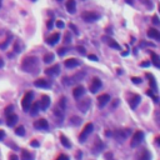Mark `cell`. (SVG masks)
Listing matches in <instances>:
<instances>
[{
  "label": "cell",
  "mask_w": 160,
  "mask_h": 160,
  "mask_svg": "<svg viewBox=\"0 0 160 160\" xmlns=\"http://www.w3.org/2000/svg\"><path fill=\"white\" fill-rule=\"evenodd\" d=\"M36 65H38V59H36L35 56H28L25 58V59L23 60V70L26 71V73H30L34 68H36Z\"/></svg>",
  "instance_id": "cell-1"
},
{
  "label": "cell",
  "mask_w": 160,
  "mask_h": 160,
  "mask_svg": "<svg viewBox=\"0 0 160 160\" xmlns=\"http://www.w3.org/2000/svg\"><path fill=\"white\" fill-rule=\"evenodd\" d=\"M33 98H34V93L33 91H28L25 95H24L23 100H21V106L24 109V111H29L30 106L33 104Z\"/></svg>",
  "instance_id": "cell-2"
},
{
  "label": "cell",
  "mask_w": 160,
  "mask_h": 160,
  "mask_svg": "<svg viewBox=\"0 0 160 160\" xmlns=\"http://www.w3.org/2000/svg\"><path fill=\"white\" fill-rule=\"evenodd\" d=\"M81 18L86 23H94L100 19V14L99 13H95V11H84L81 14Z\"/></svg>",
  "instance_id": "cell-3"
},
{
  "label": "cell",
  "mask_w": 160,
  "mask_h": 160,
  "mask_svg": "<svg viewBox=\"0 0 160 160\" xmlns=\"http://www.w3.org/2000/svg\"><path fill=\"white\" fill-rule=\"evenodd\" d=\"M130 134H131V130L130 129H120V130H116L114 133V138H115V140H118V141H124L125 139H128L129 137H130Z\"/></svg>",
  "instance_id": "cell-4"
},
{
  "label": "cell",
  "mask_w": 160,
  "mask_h": 160,
  "mask_svg": "<svg viewBox=\"0 0 160 160\" xmlns=\"http://www.w3.org/2000/svg\"><path fill=\"white\" fill-rule=\"evenodd\" d=\"M93 129H94V125L91 124V123H89V124L85 125L84 129H83V130H81V133H80V135H79V141H80V143H84L85 140H86V138L91 134Z\"/></svg>",
  "instance_id": "cell-5"
},
{
  "label": "cell",
  "mask_w": 160,
  "mask_h": 160,
  "mask_svg": "<svg viewBox=\"0 0 160 160\" xmlns=\"http://www.w3.org/2000/svg\"><path fill=\"white\" fill-rule=\"evenodd\" d=\"M143 140H144V133L140 131V130L135 131L134 135H133V138H131L130 146H131V148H135V146H138Z\"/></svg>",
  "instance_id": "cell-6"
},
{
  "label": "cell",
  "mask_w": 160,
  "mask_h": 160,
  "mask_svg": "<svg viewBox=\"0 0 160 160\" xmlns=\"http://www.w3.org/2000/svg\"><path fill=\"white\" fill-rule=\"evenodd\" d=\"M101 85H103V83H101V80L99 79V78H94V79L91 80L90 85H89V89H90L91 93L95 94V93H98V91L100 90Z\"/></svg>",
  "instance_id": "cell-7"
},
{
  "label": "cell",
  "mask_w": 160,
  "mask_h": 160,
  "mask_svg": "<svg viewBox=\"0 0 160 160\" xmlns=\"http://www.w3.org/2000/svg\"><path fill=\"white\" fill-rule=\"evenodd\" d=\"M34 128L38 129V130H46L49 128V123H48L46 119H39L34 123Z\"/></svg>",
  "instance_id": "cell-8"
},
{
  "label": "cell",
  "mask_w": 160,
  "mask_h": 160,
  "mask_svg": "<svg viewBox=\"0 0 160 160\" xmlns=\"http://www.w3.org/2000/svg\"><path fill=\"white\" fill-rule=\"evenodd\" d=\"M50 98L48 96V95H43L42 96V99H40V101H39V108L42 109L43 111H45V110H48V108L50 106Z\"/></svg>",
  "instance_id": "cell-9"
},
{
  "label": "cell",
  "mask_w": 160,
  "mask_h": 160,
  "mask_svg": "<svg viewBox=\"0 0 160 160\" xmlns=\"http://www.w3.org/2000/svg\"><path fill=\"white\" fill-rule=\"evenodd\" d=\"M90 106H91V100L90 99H84V100H80L79 103H78V108H79L83 113H86V111L90 109Z\"/></svg>",
  "instance_id": "cell-10"
},
{
  "label": "cell",
  "mask_w": 160,
  "mask_h": 160,
  "mask_svg": "<svg viewBox=\"0 0 160 160\" xmlns=\"http://www.w3.org/2000/svg\"><path fill=\"white\" fill-rule=\"evenodd\" d=\"M64 65H65L68 69H73V68H76V66L80 65V60H78L76 58H70V59L65 60Z\"/></svg>",
  "instance_id": "cell-11"
},
{
  "label": "cell",
  "mask_w": 160,
  "mask_h": 160,
  "mask_svg": "<svg viewBox=\"0 0 160 160\" xmlns=\"http://www.w3.org/2000/svg\"><path fill=\"white\" fill-rule=\"evenodd\" d=\"M59 73H60V65L59 64H55L54 66H50V68H48V69H45V74L46 75H50V76H55Z\"/></svg>",
  "instance_id": "cell-12"
},
{
  "label": "cell",
  "mask_w": 160,
  "mask_h": 160,
  "mask_svg": "<svg viewBox=\"0 0 160 160\" xmlns=\"http://www.w3.org/2000/svg\"><path fill=\"white\" fill-rule=\"evenodd\" d=\"M34 85H35L36 88H43V89H49V88L52 86V84H50L46 79H36L34 81Z\"/></svg>",
  "instance_id": "cell-13"
},
{
  "label": "cell",
  "mask_w": 160,
  "mask_h": 160,
  "mask_svg": "<svg viewBox=\"0 0 160 160\" xmlns=\"http://www.w3.org/2000/svg\"><path fill=\"white\" fill-rule=\"evenodd\" d=\"M84 94H85V88L83 85H79V86H76L75 89L73 90V95L75 99H81V98L84 96Z\"/></svg>",
  "instance_id": "cell-14"
},
{
  "label": "cell",
  "mask_w": 160,
  "mask_h": 160,
  "mask_svg": "<svg viewBox=\"0 0 160 160\" xmlns=\"http://www.w3.org/2000/svg\"><path fill=\"white\" fill-rule=\"evenodd\" d=\"M140 101H141L140 95H133L130 99H129V105H130L131 109H137V106L140 104Z\"/></svg>",
  "instance_id": "cell-15"
},
{
  "label": "cell",
  "mask_w": 160,
  "mask_h": 160,
  "mask_svg": "<svg viewBox=\"0 0 160 160\" xmlns=\"http://www.w3.org/2000/svg\"><path fill=\"white\" fill-rule=\"evenodd\" d=\"M109 101H110V95L109 94H103V95H100V96L98 98V104H99L100 108L105 106Z\"/></svg>",
  "instance_id": "cell-16"
},
{
  "label": "cell",
  "mask_w": 160,
  "mask_h": 160,
  "mask_svg": "<svg viewBox=\"0 0 160 160\" xmlns=\"http://www.w3.org/2000/svg\"><path fill=\"white\" fill-rule=\"evenodd\" d=\"M60 40V34L59 33H54L53 35H50L49 38H48L46 43L49 44V45H55V44Z\"/></svg>",
  "instance_id": "cell-17"
},
{
  "label": "cell",
  "mask_w": 160,
  "mask_h": 160,
  "mask_svg": "<svg viewBox=\"0 0 160 160\" xmlns=\"http://www.w3.org/2000/svg\"><path fill=\"white\" fill-rule=\"evenodd\" d=\"M66 10L70 13V14H74V13L76 11V3H75V0H68Z\"/></svg>",
  "instance_id": "cell-18"
},
{
  "label": "cell",
  "mask_w": 160,
  "mask_h": 160,
  "mask_svg": "<svg viewBox=\"0 0 160 160\" xmlns=\"http://www.w3.org/2000/svg\"><path fill=\"white\" fill-rule=\"evenodd\" d=\"M148 36H149V38L155 39V40H159V39H160V33H159L158 29L150 28V29L148 30Z\"/></svg>",
  "instance_id": "cell-19"
},
{
  "label": "cell",
  "mask_w": 160,
  "mask_h": 160,
  "mask_svg": "<svg viewBox=\"0 0 160 160\" xmlns=\"http://www.w3.org/2000/svg\"><path fill=\"white\" fill-rule=\"evenodd\" d=\"M18 115H15V114H10L8 115V119H6V124L9 125V127H14V125L18 123Z\"/></svg>",
  "instance_id": "cell-20"
},
{
  "label": "cell",
  "mask_w": 160,
  "mask_h": 160,
  "mask_svg": "<svg viewBox=\"0 0 160 160\" xmlns=\"http://www.w3.org/2000/svg\"><path fill=\"white\" fill-rule=\"evenodd\" d=\"M94 153H99V151H101L104 149V143L101 141V140H99V139H96L95 140V145H94Z\"/></svg>",
  "instance_id": "cell-21"
},
{
  "label": "cell",
  "mask_w": 160,
  "mask_h": 160,
  "mask_svg": "<svg viewBox=\"0 0 160 160\" xmlns=\"http://www.w3.org/2000/svg\"><path fill=\"white\" fill-rule=\"evenodd\" d=\"M60 141H61V144L65 146V148H68V149H70V148H71V143L69 141V139H68V138L65 137V135H63V134L60 135Z\"/></svg>",
  "instance_id": "cell-22"
},
{
  "label": "cell",
  "mask_w": 160,
  "mask_h": 160,
  "mask_svg": "<svg viewBox=\"0 0 160 160\" xmlns=\"http://www.w3.org/2000/svg\"><path fill=\"white\" fill-rule=\"evenodd\" d=\"M139 160H151L150 153L146 150V149H144V150H143V153L140 154V156H139Z\"/></svg>",
  "instance_id": "cell-23"
},
{
  "label": "cell",
  "mask_w": 160,
  "mask_h": 160,
  "mask_svg": "<svg viewBox=\"0 0 160 160\" xmlns=\"http://www.w3.org/2000/svg\"><path fill=\"white\" fill-rule=\"evenodd\" d=\"M54 54L53 53H48V54H45L44 55V58H43V60H44V63L45 64H49V63H53L54 61Z\"/></svg>",
  "instance_id": "cell-24"
},
{
  "label": "cell",
  "mask_w": 160,
  "mask_h": 160,
  "mask_svg": "<svg viewBox=\"0 0 160 160\" xmlns=\"http://www.w3.org/2000/svg\"><path fill=\"white\" fill-rule=\"evenodd\" d=\"M104 39H106V38H104ZM106 40H108V45L110 48H114V49H116V50H120V45H119L114 39L110 38V39H106Z\"/></svg>",
  "instance_id": "cell-25"
},
{
  "label": "cell",
  "mask_w": 160,
  "mask_h": 160,
  "mask_svg": "<svg viewBox=\"0 0 160 160\" xmlns=\"http://www.w3.org/2000/svg\"><path fill=\"white\" fill-rule=\"evenodd\" d=\"M30 113H31V115H36L38 114V111L40 110V108H39V103H34L31 104V106H30Z\"/></svg>",
  "instance_id": "cell-26"
},
{
  "label": "cell",
  "mask_w": 160,
  "mask_h": 160,
  "mask_svg": "<svg viewBox=\"0 0 160 160\" xmlns=\"http://www.w3.org/2000/svg\"><path fill=\"white\" fill-rule=\"evenodd\" d=\"M150 55H151V59H153V64H154V65L156 66V68H159L160 66V63H159V56L156 55L155 53H150Z\"/></svg>",
  "instance_id": "cell-27"
},
{
  "label": "cell",
  "mask_w": 160,
  "mask_h": 160,
  "mask_svg": "<svg viewBox=\"0 0 160 160\" xmlns=\"http://www.w3.org/2000/svg\"><path fill=\"white\" fill-rule=\"evenodd\" d=\"M21 160H31V155H30L29 151L26 150H21Z\"/></svg>",
  "instance_id": "cell-28"
},
{
  "label": "cell",
  "mask_w": 160,
  "mask_h": 160,
  "mask_svg": "<svg viewBox=\"0 0 160 160\" xmlns=\"http://www.w3.org/2000/svg\"><path fill=\"white\" fill-rule=\"evenodd\" d=\"M15 134L19 135V137H23L24 134H25V128L23 127V125H20V127H18L15 129Z\"/></svg>",
  "instance_id": "cell-29"
},
{
  "label": "cell",
  "mask_w": 160,
  "mask_h": 160,
  "mask_svg": "<svg viewBox=\"0 0 160 160\" xmlns=\"http://www.w3.org/2000/svg\"><path fill=\"white\" fill-rule=\"evenodd\" d=\"M146 76L150 79V84H151V88H153V90H156V83H155V79H154V76L151 75V74H146Z\"/></svg>",
  "instance_id": "cell-30"
},
{
  "label": "cell",
  "mask_w": 160,
  "mask_h": 160,
  "mask_svg": "<svg viewBox=\"0 0 160 160\" xmlns=\"http://www.w3.org/2000/svg\"><path fill=\"white\" fill-rule=\"evenodd\" d=\"M80 123H81V119L78 116H73L70 119V124H73V125H79Z\"/></svg>",
  "instance_id": "cell-31"
},
{
  "label": "cell",
  "mask_w": 160,
  "mask_h": 160,
  "mask_svg": "<svg viewBox=\"0 0 160 160\" xmlns=\"http://www.w3.org/2000/svg\"><path fill=\"white\" fill-rule=\"evenodd\" d=\"M71 42V34H70V31H68L66 34H65V36H64V43L65 44H69Z\"/></svg>",
  "instance_id": "cell-32"
},
{
  "label": "cell",
  "mask_w": 160,
  "mask_h": 160,
  "mask_svg": "<svg viewBox=\"0 0 160 160\" xmlns=\"http://www.w3.org/2000/svg\"><path fill=\"white\" fill-rule=\"evenodd\" d=\"M66 53H68V48H60V49L58 50V54H59V56L65 55Z\"/></svg>",
  "instance_id": "cell-33"
},
{
  "label": "cell",
  "mask_w": 160,
  "mask_h": 160,
  "mask_svg": "<svg viewBox=\"0 0 160 160\" xmlns=\"http://www.w3.org/2000/svg\"><path fill=\"white\" fill-rule=\"evenodd\" d=\"M69 28L73 30V33L75 34V35H79V30H78V28L75 25H74V24H69Z\"/></svg>",
  "instance_id": "cell-34"
},
{
  "label": "cell",
  "mask_w": 160,
  "mask_h": 160,
  "mask_svg": "<svg viewBox=\"0 0 160 160\" xmlns=\"http://www.w3.org/2000/svg\"><path fill=\"white\" fill-rule=\"evenodd\" d=\"M13 109H14V106L13 105H8L5 109V114L6 115H10V114H13Z\"/></svg>",
  "instance_id": "cell-35"
},
{
  "label": "cell",
  "mask_w": 160,
  "mask_h": 160,
  "mask_svg": "<svg viewBox=\"0 0 160 160\" xmlns=\"http://www.w3.org/2000/svg\"><path fill=\"white\" fill-rule=\"evenodd\" d=\"M56 160H69V156L65 155V154H60V155L56 158Z\"/></svg>",
  "instance_id": "cell-36"
},
{
  "label": "cell",
  "mask_w": 160,
  "mask_h": 160,
  "mask_svg": "<svg viewBox=\"0 0 160 160\" xmlns=\"http://www.w3.org/2000/svg\"><path fill=\"white\" fill-rule=\"evenodd\" d=\"M9 43H10V40H9V39H6L4 43H1V44H0V49H5V48L8 46V44H9Z\"/></svg>",
  "instance_id": "cell-37"
},
{
  "label": "cell",
  "mask_w": 160,
  "mask_h": 160,
  "mask_svg": "<svg viewBox=\"0 0 160 160\" xmlns=\"http://www.w3.org/2000/svg\"><path fill=\"white\" fill-rule=\"evenodd\" d=\"M56 26L59 29H63L64 26H65V24H64V21H61V20H58V21H56Z\"/></svg>",
  "instance_id": "cell-38"
},
{
  "label": "cell",
  "mask_w": 160,
  "mask_h": 160,
  "mask_svg": "<svg viewBox=\"0 0 160 160\" xmlns=\"http://www.w3.org/2000/svg\"><path fill=\"white\" fill-rule=\"evenodd\" d=\"M78 52H79V54H81V55H85V48L84 46H78Z\"/></svg>",
  "instance_id": "cell-39"
},
{
  "label": "cell",
  "mask_w": 160,
  "mask_h": 160,
  "mask_svg": "<svg viewBox=\"0 0 160 160\" xmlns=\"http://www.w3.org/2000/svg\"><path fill=\"white\" fill-rule=\"evenodd\" d=\"M46 26H48V29H52L53 26H54V20H52V19H50L49 21L46 23Z\"/></svg>",
  "instance_id": "cell-40"
},
{
  "label": "cell",
  "mask_w": 160,
  "mask_h": 160,
  "mask_svg": "<svg viewBox=\"0 0 160 160\" xmlns=\"http://www.w3.org/2000/svg\"><path fill=\"white\" fill-rule=\"evenodd\" d=\"M133 83H134V84H141V79H140V78H133Z\"/></svg>",
  "instance_id": "cell-41"
},
{
  "label": "cell",
  "mask_w": 160,
  "mask_h": 160,
  "mask_svg": "<svg viewBox=\"0 0 160 160\" xmlns=\"http://www.w3.org/2000/svg\"><path fill=\"white\" fill-rule=\"evenodd\" d=\"M88 58H89V60H93V61H98V56H96V55H94V54H90V55L88 56Z\"/></svg>",
  "instance_id": "cell-42"
},
{
  "label": "cell",
  "mask_w": 160,
  "mask_h": 160,
  "mask_svg": "<svg viewBox=\"0 0 160 160\" xmlns=\"http://www.w3.org/2000/svg\"><path fill=\"white\" fill-rule=\"evenodd\" d=\"M153 23H154L155 25H158V24H159V18H158V16H156V15H154V16H153Z\"/></svg>",
  "instance_id": "cell-43"
},
{
  "label": "cell",
  "mask_w": 160,
  "mask_h": 160,
  "mask_svg": "<svg viewBox=\"0 0 160 160\" xmlns=\"http://www.w3.org/2000/svg\"><path fill=\"white\" fill-rule=\"evenodd\" d=\"M30 144H31V146H34V148H38V146H39V141L33 140L31 143H30Z\"/></svg>",
  "instance_id": "cell-44"
},
{
  "label": "cell",
  "mask_w": 160,
  "mask_h": 160,
  "mask_svg": "<svg viewBox=\"0 0 160 160\" xmlns=\"http://www.w3.org/2000/svg\"><path fill=\"white\" fill-rule=\"evenodd\" d=\"M4 138H5V131L0 129V140H3V139H4Z\"/></svg>",
  "instance_id": "cell-45"
},
{
  "label": "cell",
  "mask_w": 160,
  "mask_h": 160,
  "mask_svg": "<svg viewBox=\"0 0 160 160\" xmlns=\"http://www.w3.org/2000/svg\"><path fill=\"white\" fill-rule=\"evenodd\" d=\"M140 65H141L143 68H146V66H149V65H150V61H144V63H141Z\"/></svg>",
  "instance_id": "cell-46"
},
{
  "label": "cell",
  "mask_w": 160,
  "mask_h": 160,
  "mask_svg": "<svg viewBox=\"0 0 160 160\" xmlns=\"http://www.w3.org/2000/svg\"><path fill=\"white\" fill-rule=\"evenodd\" d=\"M9 160H19V158L15 154H11L10 155V158H9Z\"/></svg>",
  "instance_id": "cell-47"
},
{
  "label": "cell",
  "mask_w": 160,
  "mask_h": 160,
  "mask_svg": "<svg viewBox=\"0 0 160 160\" xmlns=\"http://www.w3.org/2000/svg\"><path fill=\"white\" fill-rule=\"evenodd\" d=\"M14 50H15V53H20V49H19V44L16 43L15 45H14Z\"/></svg>",
  "instance_id": "cell-48"
},
{
  "label": "cell",
  "mask_w": 160,
  "mask_h": 160,
  "mask_svg": "<svg viewBox=\"0 0 160 160\" xmlns=\"http://www.w3.org/2000/svg\"><path fill=\"white\" fill-rule=\"evenodd\" d=\"M146 94H148V95H149V96H151V98H153V96H154V94H153V91H151L150 89H149L148 91H146Z\"/></svg>",
  "instance_id": "cell-49"
},
{
  "label": "cell",
  "mask_w": 160,
  "mask_h": 160,
  "mask_svg": "<svg viewBox=\"0 0 160 160\" xmlns=\"http://www.w3.org/2000/svg\"><path fill=\"white\" fill-rule=\"evenodd\" d=\"M118 103H119V100H118V99H115V100H114V103H113V109H114L115 106H116Z\"/></svg>",
  "instance_id": "cell-50"
},
{
  "label": "cell",
  "mask_w": 160,
  "mask_h": 160,
  "mask_svg": "<svg viewBox=\"0 0 160 160\" xmlns=\"http://www.w3.org/2000/svg\"><path fill=\"white\" fill-rule=\"evenodd\" d=\"M3 66H4V61H3V59L0 58V68H3Z\"/></svg>",
  "instance_id": "cell-51"
},
{
  "label": "cell",
  "mask_w": 160,
  "mask_h": 160,
  "mask_svg": "<svg viewBox=\"0 0 160 160\" xmlns=\"http://www.w3.org/2000/svg\"><path fill=\"white\" fill-rule=\"evenodd\" d=\"M153 99H154V101H155V103H158V101H159V98H158V96H155V95H154V96H153Z\"/></svg>",
  "instance_id": "cell-52"
},
{
  "label": "cell",
  "mask_w": 160,
  "mask_h": 160,
  "mask_svg": "<svg viewBox=\"0 0 160 160\" xmlns=\"http://www.w3.org/2000/svg\"><path fill=\"white\" fill-rule=\"evenodd\" d=\"M125 1H127L128 4H130V5H133V4H134V1H133V0H125Z\"/></svg>",
  "instance_id": "cell-53"
},
{
  "label": "cell",
  "mask_w": 160,
  "mask_h": 160,
  "mask_svg": "<svg viewBox=\"0 0 160 160\" xmlns=\"http://www.w3.org/2000/svg\"><path fill=\"white\" fill-rule=\"evenodd\" d=\"M105 134H106V137H111V133L110 131H106Z\"/></svg>",
  "instance_id": "cell-54"
},
{
  "label": "cell",
  "mask_w": 160,
  "mask_h": 160,
  "mask_svg": "<svg viewBox=\"0 0 160 160\" xmlns=\"http://www.w3.org/2000/svg\"><path fill=\"white\" fill-rule=\"evenodd\" d=\"M76 158H78V159L81 158V153H78V154H76Z\"/></svg>",
  "instance_id": "cell-55"
},
{
  "label": "cell",
  "mask_w": 160,
  "mask_h": 160,
  "mask_svg": "<svg viewBox=\"0 0 160 160\" xmlns=\"http://www.w3.org/2000/svg\"><path fill=\"white\" fill-rule=\"evenodd\" d=\"M0 8H1V0H0Z\"/></svg>",
  "instance_id": "cell-56"
},
{
  "label": "cell",
  "mask_w": 160,
  "mask_h": 160,
  "mask_svg": "<svg viewBox=\"0 0 160 160\" xmlns=\"http://www.w3.org/2000/svg\"><path fill=\"white\" fill-rule=\"evenodd\" d=\"M33 1H36V0H33Z\"/></svg>",
  "instance_id": "cell-57"
},
{
  "label": "cell",
  "mask_w": 160,
  "mask_h": 160,
  "mask_svg": "<svg viewBox=\"0 0 160 160\" xmlns=\"http://www.w3.org/2000/svg\"><path fill=\"white\" fill-rule=\"evenodd\" d=\"M59 1H61V0H59Z\"/></svg>",
  "instance_id": "cell-58"
}]
</instances>
